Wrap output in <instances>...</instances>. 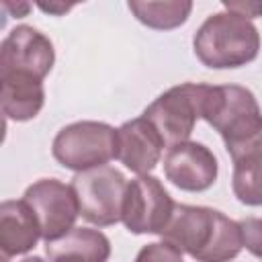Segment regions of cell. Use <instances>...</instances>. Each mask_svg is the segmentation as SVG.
Returning <instances> with one entry per match:
<instances>
[{"label": "cell", "instance_id": "1", "mask_svg": "<svg viewBox=\"0 0 262 262\" xmlns=\"http://www.w3.org/2000/svg\"><path fill=\"white\" fill-rule=\"evenodd\" d=\"M160 235L196 262H229L244 248L239 223L217 209L201 205L176 203Z\"/></svg>", "mask_w": 262, "mask_h": 262}, {"label": "cell", "instance_id": "2", "mask_svg": "<svg viewBox=\"0 0 262 262\" xmlns=\"http://www.w3.org/2000/svg\"><path fill=\"white\" fill-rule=\"evenodd\" d=\"M203 119L221 135L231 160L262 145V113L252 90L244 86L209 84Z\"/></svg>", "mask_w": 262, "mask_h": 262}, {"label": "cell", "instance_id": "3", "mask_svg": "<svg viewBox=\"0 0 262 262\" xmlns=\"http://www.w3.org/2000/svg\"><path fill=\"white\" fill-rule=\"evenodd\" d=\"M196 59L211 70L242 68L258 57L260 33L252 20L223 10L207 16L192 37Z\"/></svg>", "mask_w": 262, "mask_h": 262}, {"label": "cell", "instance_id": "4", "mask_svg": "<svg viewBox=\"0 0 262 262\" xmlns=\"http://www.w3.org/2000/svg\"><path fill=\"white\" fill-rule=\"evenodd\" d=\"M207 90L209 84L196 82H182L178 86H172L154 102H149L141 117L156 127L166 147L188 141L196 121L203 119Z\"/></svg>", "mask_w": 262, "mask_h": 262}, {"label": "cell", "instance_id": "5", "mask_svg": "<svg viewBox=\"0 0 262 262\" xmlns=\"http://www.w3.org/2000/svg\"><path fill=\"white\" fill-rule=\"evenodd\" d=\"M51 154L74 172L106 166L117 158V129L102 121H76L57 131Z\"/></svg>", "mask_w": 262, "mask_h": 262}, {"label": "cell", "instance_id": "6", "mask_svg": "<svg viewBox=\"0 0 262 262\" xmlns=\"http://www.w3.org/2000/svg\"><path fill=\"white\" fill-rule=\"evenodd\" d=\"M72 188L78 196L80 215L98 227L115 225L123 217V201L127 192V178L113 166H98L76 172Z\"/></svg>", "mask_w": 262, "mask_h": 262}, {"label": "cell", "instance_id": "7", "mask_svg": "<svg viewBox=\"0 0 262 262\" xmlns=\"http://www.w3.org/2000/svg\"><path fill=\"white\" fill-rule=\"evenodd\" d=\"M176 203L164 188V184L151 176L143 174L127 182V192L123 201V225L135 235L162 233L168 225Z\"/></svg>", "mask_w": 262, "mask_h": 262}, {"label": "cell", "instance_id": "8", "mask_svg": "<svg viewBox=\"0 0 262 262\" xmlns=\"http://www.w3.org/2000/svg\"><path fill=\"white\" fill-rule=\"evenodd\" d=\"M23 201L33 209L41 227V237L45 242L59 239L70 229H74V223L80 215L78 196L72 184H66L57 178H41L33 182L25 190Z\"/></svg>", "mask_w": 262, "mask_h": 262}, {"label": "cell", "instance_id": "9", "mask_svg": "<svg viewBox=\"0 0 262 262\" xmlns=\"http://www.w3.org/2000/svg\"><path fill=\"white\" fill-rule=\"evenodd\" d=\"M55 63V49L47 35L31 25H16L0 45V74H29L43 80Z\"/></svg>", "mask_w": 262, "mask_h": 262}, {"label": "cell", "instance_id": "10", "mask_svg": "<svg viewBox=\"0 0 262 262\" xmlns=\"http://www.w3.org/2000/svg\"><path fill=\"white\" fill-rule=\"evenodd\" d=\"M164 174L180 190L203 192L215 184L219 164L207 145L188 139L168 147L164 156Z\"/></svg>", "mask_w": 262, "mask_h": 262}, {"label": "cell", "instance_id": "11", "mask_svg": "<svg viewBox=\"0 0 262 262\" xmlns=\"http://www.w3.org/2000/svg\"><path fill=\"white\" fill-rule=\"evenodd\" d=\"M164 147L160 133L143 117L125 121L117 129V160L137 176L149 174L160 164Z\"/></svg>", "mask_w": 262, "mask_h": 262}, {"label": "cell", "instance_id": "12", "mask_svg": "<svg viewBox=\"0 0 262 262\" xmlns=\"http://www.w3.org/2000/svg\"><path fill=\"white\" fill-rule=\"evenodd\" d=\"M41 237L39 221L33 209L20 201H4L0 205V254L2 262L31 252Z\"/></svg>", "mask_w": 262, "mask_h": 262}, {"label": "cell", "instance_id": "13", "mask_svg": "<svg viewBox=\"0 0 262 262\" xmlns=\"http://www.w3.org/2000/svg\"><path fill=\"white\" fill-rule=\"evenodd\" d=\"M0 104L6 119L25 123L35 119L45 104L43 80L29 74H0Z\"/></svg>", "mask_w": 262, "mask_h": 262}, {"label": "cell", "instance_id": "14", "mask_svg": "<svg viewBox=\"0 0 262 262\" xmlns=\"http://www.w3.org/2000/svg\"><path fill=\"white\" fill-rule=\"evenodd\" d=\"M49 262H106L111 256L108 237L90 227H74L53 242H45Z\"/></svg>", "mask_w": 262, "mask_h": 262}, {"label": "cell", "instance_id": "15", "mask_svg": "<svg viewBox=\"0 0 262 262\" xmlns=\"http://www.w3.org/2000/svg\"><path fill=\"white\" fill-rule=\"evenodd\" d=\"M231 190L235 199L248 207L262 205V145L233 160Z\"/></svg>", "mask_w": 262, "mask_h": 262}, {"label": "cell", "instance_id": "16", "mask_svg": "<svg viewBox=\"0 0 262 262\" xmlns=\"http://www.w3.org/2000/svg\"><path fill=\"white\" fill-rule=\"evenodd\" d=\"M127 8L133 12V16L156 31H170L180 25H184L190 16L192 2L188 0H166V2H139L131 0Z\"/></svg>", "mask_w": 262, "mask_h": 262}, {"label": "cell", "instance_id": "17", "mask_svg": "<svg viewBox=\"0 0 262 262\" xmlns=\"http://www.w3.org/2000/svg\"><path fill=\"white\" fill-rule=\"evenodd\" d=\"M135 262H184V258L180 250H176L172 244L162 239V242H151L143 246L137 252Z\"/></svg>", "mask_w": 262, "mask_h": 262}, {"label": "cell", "instance_id": "18", "mask_svg": "<svg viewBox=\"0 0 262 262\" xmlns=\"http://www.w3.org/2000/svg\"><path fill=\"white\" fill-rule=\"evenodd\" d=\"M244 248L262 260V219L260 217H246L239 221Z\"/></svg>", "mask_w": 262, "mask_h": 262}, {"label": "cell", "instance_id": "19", "mask_svg": "<svg viewBox=\"0 0 262 262\" xmlns=\"http://www.w3.org/2000/svg\"><path fill=\"white\" fill-rule=\"evenodd\" d=\"M223 6H225V10L235 12L244 18H248V20H252L256 16H262V2H244V0L229 2V0H223Z\"/></svg>", "mask_w": 262, "mask_h": 262}, {"label": "cell", "instance_id": "20", "mask_svg": "<svg viewBox=\"0 0 262 262\" xmlns=\"http://www.w3.org/2000/svg\"><path fill=\"white\" fill-rule=\"evenodd\" d=\"M43 12H49V14H55V16H61V14H66L68 10H72L74 8V4H61V2H39L37 4Z\"/></svg>", "mask_w": 262, "mask_h": 262}, {"label": "cell", "instance_id": "21", "mask_svg": "<svg viewBox=\"0 0 262 262\" xmlns=\"http://www.w3.org/2000/svg\"><path fill=\"white\" fill-rule=\"evenodd\" d=\"M4 8H8V10H12V14L16 16V18H23V16H27V12L31 10V4H27V2H20V4H10V2H6L4 4Z\"/></svg>", "mask_w": 262, "mask_h": 262}, {"label": "cell", "instance_id": "22", "mask_svg": "<svg viewBox=\"0 0 262 262\" xmlns=\"http://www.w3.org/2000/svg\"><path fill=\"white\" fill-rule=\"evenodd\" d=\"M20 262H43V258H39V256H29V258H25V260H20Z\"/></svg>", "mask_w": 262, "mask_h": 262}]
</instances>
